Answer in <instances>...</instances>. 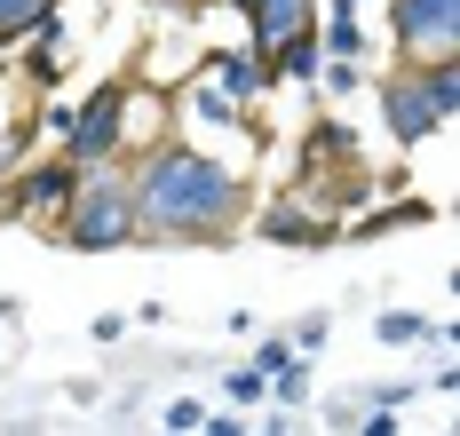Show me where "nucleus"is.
I'll use <instances>...</instances> for the list:
<instances>
[{
  "mask_svg": "<svg viewBox=\"0 0 460 436\" xmlns=\"http://www.w3.org/2000/svg\"><path fill=\"white\" fill-rule=\"evenodd\" d=\"M128 191H136L143 246H223L254 214L246 167L223 159L215 144H190V135L143 144L136 167H128Z\"/></svg>",
  "mask_w": 460,
  "mask_h": 436,
  "instance_id": "f257e3e1",
  "label": "nucleus"
},
{
  "mask_svg": "<svg viewBox=\"0 0 460 436\" xmlns=\"http://www.w3.org/2000/svg\"><path fill=\"white\" fill-rule=\"evenodd\" d=\"M48 231H56V246H72V254H119V246H143L128 175H119L111 159L80 167V183H72V198L48 214Z\"/></svg>",
  "mask_w": 460,
  "mask_h": 436,
  "instance_id": "f03ea898",
  "label": "nucleus"
},
{
  "mask_svg": "<svg viewBox=\"0 0 460 436\" xmlns=\"http://www.w3.org/2000/svg\"><path fill=\"white\" fill-rule=\"evenodd\" d=\"M373 96H381V135L397 151H420L429 135H445L460 111V56L453 64H397Z\"/></svg>",
  "mask_w": 460,
  "mask_h": 436,
  "instance_id": "7ed1b4c3",
  "label": "nucleus"
},
{
  "mask_svg": "<svg viewBox=\"0 0 460 436\" xmlns=\"http://www.w3.org/2000/svg\"><path fill=\"white\" fill-rule=\"evenodd\" d=\"M128 127H136V88L128 80H95L88 96L72 103V127H64V151L95 167V159H119L128 151Z\"/></svg>",
  "mask_w": 460,
  "mask_h": 436,
  "instance_id": "20e7f679",
  "label": "nucleus"
},
{
  "mask_svg": "<svg viewBox=\"0 0 460 436\" xmlns=\"http://www.w3.org/2000/svg\"><path fill=\"white\" fill-rule=\"evenodd\" d=\"M389 32H397V64H453L460 56V0H397Z\"/></svg>",
  "mask_w": 460,
  "mask_h": 436,
  "instance_id": "39448f33",
  "label": "nucleus"
},
{
  "mask_svg": "<svg viewBox=\"0 0 460 436\" xmlns=\"http://www.w3.org/2000/svg\"><path fill=\"white\" fill-rule=\"evenodd\" d=\"M80 183V159L56 151V159H24V175H0V214H56Z\"/></svg>",
  "mask_w": 460,
  "mask_h": 436,
  "instance_id": "423d86ee",
  "label": "nucleus"
},
{
  "mask_svg": "<svg viewBox=\"0 0 460 436\" xmlns=\"http://www.w3.org/2000/svg\"><path fill=\"white\" fill-rule=\"evenodd\" d=\"M246 111H254V103L230 96L215 72H199L183 96H175V119H183V127H199V135H246V144H254V119H246Z\"/></svg>",
  "mask_w": 460,
  "mask_h": 436,
  "instance_id": "0eeeda50",
  "label": "nucleus"
},
{
  "mask_svg": "<svg viewBox=\"0 0 460 436\" xmlns=\"http://www.w3.org/2000/svg\"><path fill=\"white\" fill-rule=\"evenodd\" d=\"M254 32V56H278L286 40H310L318 32V0H230Z\"/></svg>",
  "mask_w": 460,
  "mask_h": 436,
  "instance_id": "6e6552de",
  "label": "nucleus"
},
{
  "mask_svg": "<svg viewBox=\"0 0 460 436\" xmlns=\"http://www.w3.org/2000/svg\"><path fill=\"white\" fill-rule=\"evenodd\" d=\"M262 239H270V246H302V254H310V246H333V239H341V222H333L325 206H310L302 191H286V198L262 206Z\"/></svg>",
  "mask_w": 460,
  "mask_h": 436,
  "instance_id": "1a4fd4ad",
  "label": "nucleus"
},
{
  "mask_svg": "<svg viewBox=\"0 0 460 436\" xmlns=\"http://www.w3.org/2000/svg\"><path fill=\"white\" fill-rule=\"evenodd\" d=\"M199 72H215L230 96H246V103L262 96V88H278V80H270V64H262V56H246V48H215L207 64H199Z\"/></svg>",
  "mask_w": 460,
  "mask_h": 436,
  "instance_id": "9d476101",
  "label": "nucleus"
},
{
  "mask_svg": "<svg viewBox=\"0 0 460 436\" xmlns=\"http://www.w3.org/2000/svg\"><path fill=\"white\" fill-rule=\"evenodd\" d=\"M318 48L325 56H366V24H358L349 0H333V8L318 0Z\"/></svg>",
  "mask_w": 460,
  "mask_h": 436,
  "instance_id": "9b49d317",
  "label": "nucleus"
},
{
  "mask_svg": "<svg viewBox=\"0 0 460 436\" xmlns=\"http://www.w3.org/2000/svg\"><path fill=\"white\" fill-rule=\"evenodd\" d=\"M310 80H318V96H325V103H349L358 88H366L358 56H318V72H310Z\"/></svg>",
  "mask_w": 460,
  "mask_h": 436,
  "instance_id": "f8f14e48",
  "label": "nucleus"
},
{
  "mask_svg": "<svg viewBox=\"0 0 460 436\" xmlns=\"http://www.w3.org/2000/svg\"><path fill=\"white\" fill-rule=\"evenodd\" d=\"M270 405L278 413H302V405H310V357H302V349L270 373Z\"/></svg>",
  "mask_w": 460,
  "mask_h": 436,
  "instance_id": "ddd939ff",
  "label": "nucleus"
},
{
  "mask_svg": "<svg viewBox=\"0 0 460 436\" xmlns=\"http://www.w3.org/2000/svg\"><path fill=\"white\" fill-rule=\"evenodd\" d=\"M397 222H437V206H429V198H389L381 214L349 222V231H358V239H381V231H397Z\"/></svg>",
  "mask_w": 460,
  "mask_h": 436,
  "instance_id": "4468645a",
  "label": "nucleus"
},
{
  "mask_svg": "<svg viewBox=\"0 0 460 436\" xmlns=\"http://www.w3.org/2000/svg\"><path fill=\"white\" fill-rule=\"evenodd\" d=\"M373 341H381V349H413V341H429V318H420V310H381V318H373Z\"/></svg>",
  "mask_w": 460,
  "mask_h": 436,
  "instance_id": "2eb2a0df",
  "label": "nucleus"
},
{
  "mask_svg": "<svg viewBox=\"0 0 460 436\" xmlns=\"http://www.w3.org/2000/svg\"><path fill=\"white\" fill-rule=\"evenodd\" d=\"M56 0H0V48H24V32L40 24Z\"/></svg>",
  "mask_w": 460,
  "mask_h": 436,
  "instance_id": "dca6fc26",
  "label": "nucleus"
},
{
  "mask_svg": "<svg viewBox=\"0 0 460 436\" xmlns=\"http://www.w3.org/2000/svg\"><path fill=\"white\" fill-rule=\"evenodd\" d=\"M223 397H230V405H262V397H270V381H262L254 365H230V373H223Z\"/></svg>",
  "mask_w": 460,
  "mask_h": 436,
  "instance_id": "f3484780",
  "label": "nucleus"
},
{
  "mask_svg": "<svg viewBox=\"0 0 460 436\" xmlns=\"http://www.w3.org/2000/svg\"><path fill=\"white\" fill-rule=\"evenodd\" d=\"M159 429H175V436H199V429H207V405H199V397H175V405L159 413Z\"/></svg>",
  "mask_w": 460,
  "mask_h": 436,
  "instance_id": "a211bd4d",
  "label": "nucleus"
},
{
  "mask_svg": "<svg viewBox=\"0 0 460 436\" xmlns=\"http://www.w3.org/2000/svg\"><path fill=\"white\" fill-rule=\"evenodd\" d=\"M286 341H294L302 357H318L325 341H333V318H325V310H318V318H302V326H294V334H286Z\"/></svg>",
  "mask_w": 460,
  "mask_h": 436,
  "instance_id": "6ab92c4d",
  "label": "nucleus"
},
{
  "mask_svg": "<svg viewBox=\"0 0 460 436\" xmlns=\"http://www.w3.org/2000/svg\"><path fill=\"white\" fill-rule=\"evenodd\" d=\"M286 357H294V341H286V334H270V341H262V349H254V373L270 381V373H278V365H286Z\"/></svg>",
  "mask_w": 460,
  "mask_h": 436,
  "instance_id": "aec40b11",
  "label": "nucleus"
},
{
  "mask_svg": "<svg viewBox=\"0 0 460 436\" xmlns=\"http://www.w3.org/2000/svg\"><path fill=\"white\" fill-rule=\"evenodd\" d=\"M366 405H389V413H405V405H413V381H373V388H366Z\"/></svg>",
  "mask_w": 460,
  "mask_h": 436,
  "instance_id": "412c9836",
  "label": "nucleus"
},
{
  "mask_svg": "<svg viewBox=\"0 0 460 436\" xmlns=\"http://www.w3.org/2000/svg\"><path fill=\"white\" fill-rule=\"evenodd\" d=\"M151 8H190V0H151Z\"/></svg>",
  "mask_w": 460,
  "mask_h": 436,
  "instance_id": "4be33fe9",
  "label": "nucleus"
},
{
  "mask_svg": "<svg viewBox=\"0 0 460 436\" xmlns=\"http://www.w3.org/2000/svg\"><path fill=\"white\" fill-rule=\"evenodd\" d=\"M349 8H373V0H349Z\"/></svg>",
  "mask_w": 460,
  "mask_h": 436,
  "instance_id": "5701e85b",
  "label": "nucleus"
},
{
  "mask_svg": "<svg viewBox=\"0 0 460 436\" xmlns=\"http://www.w3.org/2000/svg\"><path fill=\"white\" fill-rule=\"evenodd\" d=\"M0 119H8V111H0Z\"/></svg>",
  "mask_w": 460,
  "mask_h": 436,
  "instance_id": "b1692460",
  "label": "nucleus"
}]
</instances>
